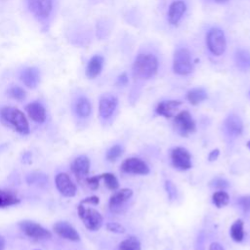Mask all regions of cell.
Segmentation results:
<instances>
[{"mask_svg":"<svg viewBox=\"0 0 250 250\" xmlns=\"http://www.w3.org/2000/svg\"><path fill=\"white\" fill-rule=\"evenodd\" d=\"M236 65L242 69L246 70L250 68V53L246 50H238L235 54Z\"/></svg>","mask_w":250,"mask_h":250,"instance_id":"cell-25","label":"cell"},{"mask_svg":"<svg viewBox=\"0 0 250 250\" xmlns=\"http://www.w3.org/2000/svg\"><path fill=\"white\" fill-rule=\"evenodd\" d=\"M71 171L78 178H84L88 175L90 170V159L86 155H80L74 158L70 165Z\"/></svg>","mask_w":250,"mask_h":250,"instance_id":"cell-16","label":"cell"},{"mask_svg":"<svg viewBox=\"0 0 250 250\" xmlns=\"http://www.w3.org/2000/svg\"><path fill=\"white\" fill-rule=\"evenodd\" d=\"M117 104H118V101L115 96L109 95V94L102 96L100 99V102H99L100 116L103 119L109 118L113 114V112L117 106Z\"/></svg>","mask_w":250,"mask_h":250,"instance_id":"cell-12","label":"cell"},{"mask_svg":"<svg viewBox=\"0 0 250 250\" xmlns=\"http://www.w3.org/2000/svg\"><path fill=\"white\" fill-rule=\"evenodd\" d=\"M206 43L208 49L213 55L221 56L225 52L227 46L226 37L223 30L216 27L211 28L206 35Z\"/></svg>","mask_w":250,"mask_h":250,"instance_id":"cell-5","label":"cell"},{"mask_svg":"<svg viewBox=\"0 0 250 250\" xmlns=\"http://www.w3.org/2000/svg\"><path fill=\"white\" fill-rule=\"evenodd\" d=\"M158 68V61L152 54H140L135 59L133 73L136 78L149 79L155 75Z\"/></svg>","mask_w":250,"mask_h":250,"instance_id":"cell-1","label":"cell"},{"mask_svg":"<svg viewBox=\"0 0 250 250\" xmlns=\"http://www.w3.org/2000/svg\"><path fill=\"white\" fill-rule=\"evenodd\" d=\"M53 229L59 236L64 239H67L70 241H78L80 239V236L77 230L67 222H64V221L57 222L53 226Z\"/></svg>","mask_w":250,"mask_h":250,"instance_id":"cell-14","label":"cell"},{"mask_svg":"<svg viewBox=\"0 0 250 250\" xmlns=\"http://www.w3.org/2000/svg\"><path fill=\"white\" fill-rule=\"evenodd\" d=\"M182 105L181 101L177 100H169V101H162L156 106V113L164 116L166 118H171L175 115L178 108Z\"/></svg>","mask_w":250,"mask_h":250,"instance_id":"cell-17","label":"cell"},{"mask_svg":"<svg viewBox=\"0 0 250 250\" xmlns=\"http://www.w3.org/2000/svg\"><path fill=\"white\" fill-rule=\"evenodd\" d=\"M133 191L130 188H121L115 191L109 199V208L113 212H120L124 204L132 197Z\"/></svg>","mask_w":250,"mask_h":250,"instance_id":"cell-13","label":"cell"},{"mask_svg":"<svg viewBox=\"0 0 250 250\" xmlns=\"http://www.w3.org/2000/svg\"><path fill=\"white\" fill-rule=\"evenodd\" d=\"M19 227L21 229V231L27 235L28 237L32 239H49L52 237V233L50 230L39 225L38 223H35L33 221L24 220L19 223Z\"/></svg>","mask_w":250,"mask_h":250,"instance_id":"cell-6","label":"cell"},{"mask_svg":"<svg viewBox=\"0 0 250 250\" xmlns=\"http://www.w3.org/2000/svg\"><path fill=\"white\" fill-rule=\"evenodd\" d=\"M208 95L206 91L202 88H194L187 93V100L193 105H196L201 102L205 101Z\"/></svg>","mask_w":250,"mask_h":250,"instance_id":"cell-23","label":"cell"},{"mask_svg":"<svg viewBox=\"0 0 250 250\" xmlns=\"http://www.w3.org/2000/svg\"><path fill=\"white\" fill-rule=\"evenodd\" d=\"M212 201L216 205V207L222 208L229 203V196L228 192H226L225 190H218L213 193Z\"/></svg>","mask_w":250,"mask_h":250,"instance_id":"cell-28","label":"cell"},{"mask_svg":"<svg viewBox=\"0 0 250 250\" xmlns=\"http://www.w3.org/2000/svg\"><path fill=\"white\" fill-rule=\"evenodd\" d=\"M29 11L38 19H46L52 12L53 0H27Z\"/></svg>","mask_w":250,"mask_h":250,"instance_id":"cell-11","label":"cell"},{"mask_svg":"<svg viewBox=\"0 0 250 250\" xmlns=\"http://www.w3.org/2000/svg\"><path fill=\"white\" fill-rule=\"evenodd\" d=\"M8 95H9V97H11L14 100L22 101V100H24V98L26 96V93L20 86H12L8 90Z\"/></svg>","mask_w":250,"mask_h":250,"instance_id":"cell-30","label":"cell"},{"mask_svg":"<svg viewBox=\"0 0 250 250\" xmlns=\"http://www.w3.org/2000/svg\"><path fill=\"white\" fill-rule=\"evenodd\" d=\"M171 161L173 166L181 171H186L191 168V156L185 147H175L171 151Z\"/></svg>","mask_w":250,"mask_h":250,"instance_id":"cell-8","label":"cell"},{"mask_svg":"<svg viewBox=\"0 0 250 250\" xmlns=\"http://www.w3.org/2000/svg\"><path fill=\"white\" fill-rule=\"evenodd\" d=\"M5 238L2 235H0V250H3L5 248Z\"/></svg>","mask_w":250,"mask_h":250,"instance_id":"cell-42","label":"cell"},{"mask_svg":"<svg viewBox=\"0 0 250 250\" xmlns=\"http://www.w3.org/2000/svg\"><path fill=\"white\" fill-rule=\"evenodd\" d=\"M225 129L228 135L231 137H238L242 134L243 123L239 116L236 114L229 115L225 120Z\"/></svg>","mask_w":250,"mask_h":250,"instance_id":"cell-18","label":"cell"},{"mask_svg":"<svg viewBox=\"0 0 250 250\" xmlns=\"http://www.w3.org/2000/svg\"><path fill=\"white\" fill-rule=\"evenodd\" d=\"M165 188H166L169 200L172 201V200L176 199V197H177V188L171 181H166L165 182Z\"/></svg>","mask_w":250,"mask_h":250,"instance_id":"cell-33","label":"cell"},{"mask_svg":"<svg viewBox=\"0 0 250 250\" xmlns=\"http://www.w3.org/2000/svg\"><path fill=\"white\" fill-rule=\"evenodd\" d=\"M237 203L244 212H250V195L241 196Z\"/></svg>","mask_w":250,"mask_h":250,"instance_id":"cell-35","label":"cell"},{"mask_svg":"<svg viewBox=\"0 0 250 250\" xmlns=\"http://www.w3.org/2000/svg\"><path fill=\"white\" fill-rule=\"evenodd\" d=\"M246 146H247V147L250 149V141H248V142H247V145H246Z\"/></svg>","mask_w":250,"mask_h":250,"instance_id":"cell-44","label":"cell"},{"mask_svg":"<svg viewBox=\"0 0 250 250\" xmlns=\"http://www.w3.org/2000/svg\"><path fill=\"white\" fill-rule=\"evenodd\" d=\"M209 250H225V249H224V247H223L220 243H218V242H213V243L210 244Z\"/></svg>","mask_w":250,"mask_h":250,"instance_id":"cell-41","label":"cell"},{"mask_svg":"<svg viewBox=\"0 0 250 250\" xmlns=\"http://www.w3.org/2000/svg\"><path fill=\"white\" fill-rule=\"evenodd\" d=\"M190 53L185 48L178 49L174 55L173 69L179 75H187L192 71Z\"/></svg>","mask_w":250,"mask_h":250,"instance_id":"cell-4","label":"cell"},{"mask_svg":"<svg viewBox=\"0 0 250 250\" xmlns=\"http://www.w3.org/2000/svg\"><path fill=\"white\" fill-rule=\"evenodd\" d=\"M101 178L104 180V185L106 186V188L110 190H116L119 187L118 184V180L116 179V177L111 174V173H104L101 174Z\"/></svg>","mask_w":250,"mask_h":250,"instance_id":"cell-29","label":"cell"},{"mask_svg":"<svg viewBox=\"0 0 250 250\" xmlns=\"http://www.w3.org/2000/svg\"><path fill=\"white\" fill-rule=\"evenodd\" d=\"M217 3H226L228 0H215Z\"/></svg>","mask_w":250,"mask_h":250,"instance_id":"cell-43","label":"cell"},{"mask_svg":"<svg viewBox=\"0 0 250 250\" xmlns=\"http://www.w3.org/2000/svg\"><path fill=\"white\" fill-rule=\"evenodd\" d=\"M187 6L186 3L184 1L181 0H177L174 1L170 7H169V11H168V21L171 24H177L180 20L182 19L184 13L186 12Z\"/></svg>","mask_w":250,"mask_h":250,"instance_id":"cell-20","label":"cell"},{"mask_svg":"<svg viewBox=\"0 0 250 250\" xmlns=\"http://www.w3.org/2000/svg\"><path fill=\"white\" fill-rule=\"evenodd\" d=\"M204 242H205V236L203 231H201L197 238H196V242H195V250H205V246H204Z\"/></svg>","mask_w":250,"mask_h":250,"instance_id":"cell-37","label":"cell"},{"mask_svg":"<svg viewBox=\"0 0 250 250\" xmlns=\"http://www.w3.org/2000/svg\"><path fill=\"white\" fill-rule=\"evenodd\" d=\"M119 250H141V242L136 236H129L120 242Z\"/></svg>","mask_w":250,"mask_h":250,"instance_id":"cell-27","label":"cell"},{"mask_svg":"<svg viewBox=\"0 0 250 250\" xmlns=\"http://www.w3.org/2000/svg\"><path fill=\"white\" fill-rule=\"evenodd\" d=\"M120 168L124 173L128 174L147 175L149 173L148 165L144 160L137 157H130L125 159L122 162Z\"/></svg>","mask_w":250,"mask_h":250,"instance_id":"cell-9","label":"cell"},{"mask_svg":"<svg viewBox=\"0 0 250 250\" xmlns=\"http://www.w3.org/2000/svg\"><path fill=\"white\" fill-rule=\"evenodd\" d=\"M77 212L84 226L89 230L96 231L100 229L103 225V217L99 211L94 208L85 207L84 204L80 203L77 207Z\"/></svg>","mask_w":250,"mask_h":250,"instance_id":"cell-3","label":"cell"},{"mask_svg":"<svg viewBox=\"0 0 250 250\" xmlns=\"http://www.w3.org/2000/svg\"><path fill=\"white\" fill-rule=\"evenodd\" d=\"M102 180L101 178V175H98V176H94V177H91V178H87L86 179V182H87V185L92 188V189H97L99 188V185H100V181Z\"/></svg>","mask_w":250,"mask_h":250,"instance_id":"cell-36","label":"cell"},{"mask_svg":"<svg viewBox=\"0 0 250 250\" xmlns=\"http://www.w3.org/2000/svg\"><path fill=\"white\" fill-rule=\"evenodd\" d=\"M20 202V198L16 193L10 190L0 189V208L16 205Z\"/></svg>","mask_w":250,"mask_h":250,"instance_id":"cell-24","label":"cell"},{"mask_svg":"<svg viewBox=\"0 0 250 250\" xmlns=\"http://www.w3.org/2000/svg\"><path fill=\"white\" fill-rule=\"evenodd\" d=\"M25 110L28 116L37 123H43L46 120V109L44 105L39 102L29 103L25 106Z\"/></svg>","mask_w":250,"mask_h":250,"instance_id":"cell-19","label":"cell"},{"mask_svg":"<svg viewBox=\"0 0 250 250\" xmlns=\"http://www.w3.org/2000/svg\"><path fill=\"white\" fill-rule=\"evenodd\" d=\"M57 189L65 197H72L76 194L77 188L66 173H59L55 178Z\"/></svg>","mask_w":250,"mask_h":250,"instance_id":"cell-10","label":"cell"},{"mask_svg":"<svg viewBox=\"0 0 250 250\" xmlns=\"http://www.w3.org/2000/svg\"><path fill=\"white\" fill-rule=\"evenodd\" d=\"M106 229L108 231L114 232V233H123L125 232V229L123 226H121L118 223L115 222H109L106 224Z\"/></svg>","mask_w":250,"mask_h":250,"instance_id":"cell-34","label":"cell"},{"mask_svg":"<svg viewBox=\"0 0 250 250\" xmlns=\"http://www.w3.org/2000/svg\"><path fill=\"white\" fill-rule=\"evenodd\" d=\"M210 187L220 190H224L229 187V183L223 178H215L210 182Z\"/></svg>","mask_w":250,"mask_h":250,"instance_id":"cell-32","label":"cell"},{"mask_svg":"<svg viewBox=\"0 0 250 250\" xmlns=\"http://www.w3.org/2000/svg\"><path fill=\"white\" fill-rule=\"evenodd\" d=\"M103 64H104V59L100 55H96L90 59L88 62L87 67H86V75L88 78L93 79L97 77L102 69H103Z\"/></svg>","mask_w":250,"mask_h":250,"instance_id":"cell-21","label":"cell"},{"mask_svg":"<svg viewBox=\"0 0 250 250\" xmlns=\"http://www.w3.org/2000/svg\"><path fill=\"white\" fill-rule=\"evenodd\" d=\"M219 154H220V150H219L218 148L213 149V150L209 153V155H208V160H209V161H215V160L218 158Z\"/></svg>","mask_w":250,"mask_h":250,"instance_id":"cell-39","label":"cell"},{"mask_svg":"<svg viewBox=\"0 0 250 250\" xmlns=\"http://www.w3.org/2000/svg\"><path fill=\"white\" fill-rule=\"evenodd\" d=\"M75 111L80 117H88L91 114L92 106L90 101L86 97H80L75 103Z\"/></svg>","mask_w":250,"mask_h":250,"instance_id":"cell-22","label":"cell"},{"mask_svg":"<svg viewBox=\"0 0 250 250\" xmlns=\"http://www.w3.org/2000/svg\"><path fill=\"white\" fill-rule=\"evenodd\" d=\"M174 127L177 133L183 137L188 136L196 129L195 122L188 110H183L175 116Z\"/></svg>","mask_w":250,"mask_h":250,"instance_id":"cell-7","label":"cell"},{"mask_svg":"<svg viewBox=\"0 0 250 250\" xmlns=\"http://www.w3.org/2000/svg\"><path fill=\"white\" fill-rule=\"evenodd\" d=\"M0 117L4 123L17 132L23 135L29 133L28 121L23 112L19 108L14 106H4L0 109Z\"/></svg>","mask_w":250,"mask_h":250,"instance_id":"cell-2","label":"cell"},{"mask_svg":"<svg viewBox=\"0 0 250 250\" xmlns=\"http://www.w3.org/2000/svg\"><path fill=\"white\" fill-rule=\"evenodd\" d=\"M127 82H128V78H127V75H126L125 73H122L121 75L118 76V78H117V83H118L119 85H121V86L126 85Z\"/></svg>","mask_w":250,"mask_h":250,"instance_id":"cell-40","label":"cell"},{"mask_svg":"<svg viewBox=\"0 0 250 250\" xmlns=\"http://www.w3.org/2000/svg\"><path fill=\"white\" fill-rule=\"evenodd\" d=\"M229 234H230V237L236 242H240L243 240L244 230H243V221L242 220L238 219L231 225V227L229 229Z\"/></svg>","mask_w":250,"mask_h":250,"instance_id":"cell-26","label":"cell"},{"mask_svg":"<svg viewBox=\"0 0 250 250\" xmlns=\"http://www.w3.org/2000/svg\"><path fill=\"white\" fill-rule=\"evenodd\" d=\"M20 79L27 88L34 89L37 87L40 81V72L37 67H26L21 70L20 74Z\"/></svg>","mask_w":250,"mask_h":250,"instance_id":"cell-15","label":"cell"},{"mask_svg":"<svg viewBox=\"0 0 250 250\" xmlns=\"http://www.w3.org/2000/svg\"><path fill=\"white\" fill-rule=\"evenodd\" d=\"M99 201H100V200H99V197L93 195V196H90V197H87V198L83 199L80 203H82V204H94V205H96V204L99 203Z\"/></svg>","mask_w":250,"mask_h":250,"instance_id":"cell-38","label":"cell"},{"mask_svg":"<svg viewBox=\"0 0 250 250\" xmlns=\"http://www.w3.org/2000/svg\"><path fill=\"white\" fill-rule=\"evenodd\" d=\"M122 152H123V147L120 145H114L106 151L105 157L108 161H115L117 158L121 156Z\"/></svg>","mask_w":250,"mask_h":250,"instance_id":"cell-31","label":"cell"}]
</instances>
